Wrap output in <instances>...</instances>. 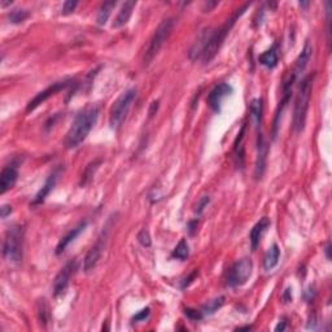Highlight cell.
<instances>
[{
    "label": "cell",
    "mask_w": 332,
    "mask_h": 332,
    "mask_svg": "<svg viewBox=\"0 0 332 332\" xmlns=\"http://www.w3.org/2000/svg\"><path fill=\"white\" fill-rule=\"evenodd\" d=\"M99 116H100V107L98 104L86 105L79 112L66 134L65 146L68 150H74L85 142L92 127L98 122Z\"/></svg>",
    "instance_id": "obj_1"
},
{
    "label": "cell",
    "mask_w": 332,
    "mask_h": 332,
    "mask_svg": "<svg viewBox=\"0 0 332 332\" xmlns=\"http://www.w3.org/2000/svg\"><path fill=\"white\" fill-rule=\"evenodd\" d=\"M249 5H251V3L244 4L243 7L235 10L234 13H232V16L230 17V18H228V20L226 21V22L223 23L221 27H218L217 30H213V34H212V36H210V39H209L208 46H206L205 52H204V56H202V59H201L202 61L205 62V64H208V62L212 61L215 56H217L218 51L221 49L222 44H223V42H225L226 36H227L228 33L231 31L232 26H234L235 23H236V21H238L239 18L244 14L245 10L249 8Z\"/></svg>",
    "instance_id": "obj_2"
},
{
    "label": "cell",
    "mask_w": 332,
    "mask_h": 332,
    "mask_svg": "<svg viewBox=\"0 0 332 332\" xmlns=\"http://www.w3.org/2000/svg\"><path fill=\"white\" fill-rule=\"evenodd\" d=\"M314 77H316L314 73L308 75L301 81L299 86V92H297L296 100H295V109H293V129L296 133H301L305 127Z\"/></svg>",
    "instance_id": "obj_3"
},
{
    "label": "cell",
    "mask_w": 332,
    "mask_h": 332,
    "mask_svg": "<svg viewBox=\"0 0 332 332\" xmlns=\"http://www.w3.org/2000/svg\"><path fill=\"white\" fill-rule=\"evenodd\" d=\"M25 230L21 225H14L5 234L3 243V256L9 262L18 264L23 257Z\"/></svg>",
    "instance_id": "obj_4"
},
{
    "label": "cell",
    "mask_w": 332,
    "mask_h": 332,
    "mask_svg": "<svg viewBox=\"0 0 332 332\" xmlns=\"http://www.w3.org/2000/svg\"><path fill=\"white\" fill-rule=\"evenodd\" d=\"M174 29V20L173 18H166L164 20L163 22L160 23L157 29L155 30V33H153L152 38L150 40V44L147 47L146 52H144V57H143V62L144 65H150L152 60L159 55L160 49L163 48L164 44L167 39H169V36L171 35Z\"/></svg>",
    "instance_id": "obj_5"
},
{
    "label": "cell",
    "mask_w": 332,
    "mask_h": 332,
    "mask_svg": "<svg viewBox=\"0 0 332 332\" xmlns=\"http://www.w3.org/2000/svg\"><path fill=\"white\" fill-rule=\"evenodd\" d=\"M138 95V90L135 87H131L129 90L121 94L120 98L114 101L113 107L111 109V114H109V125L112 129H118L121 125L124 124V121L126 120L127 114L130 112V108L133 103L135 101Z\"/></svg>",
    "instance_id": "obj_6"
},
{
    "label": "cell",
    "mask_w": 332,
    "mask_h": 332,
    "mask_svg": "<svg viewBox=\"0 0 332 332\" xmlns=\"http://www.w3.org/2000/svg\"><path fill=\"white\" fill-rule=\"evenodd\" d=\"M253 270V262L251 258H243V260L235 262L228 270L227 274V286L228 287H240L249 280Z\"/></svg>",
    "instance_id": "obj_7"
},
{
    "label": "cell",
    "mask_w": 332,
    "mask_h": 332,
    "mask_svg": "<svg viewBox=\"0 0 332 332\" xmlns=\"http://www.w3.org/2000/svg\"><path fill=\"white\" fill-rule=\"evenodd\" d=\"M107 241H108V228L105 227V230H103L101 235L98 238L96 243L91 247V249L88 251V253L86 254L85 261H83V269H85L86 273H90L96 267L98 262L100 261L101 256H103V252H104L105 247H107Z\"/></svg>",
    "instance_id": "obj_8"
},
{
    "label": "cell",
    "mask_w": 332,
    "mask_h": 332,
    "mask_svg": "<svg viewBox=\"0 0 332 332\" xmlns=\"http://www.w3.org/2000/svg\"><path fill=\"white\" fill-rule=\"evenodd\" d=\"M70 82H72V79H64V81L55 82V83H52L51 86H48L46 90H43L39 94H36L35 96L29 101V104H27L26 107V112H33L35 108H38L40 104H43L47 99L68 87V86L70 85Z\"/></svg>",
    "instance_id": "obj_9"
},
{
    "label": "cell",
    "mask_w": 332,
    "mask_h": 332,
    "mask_svg": "<svg viewBox=\"0 0 332 332\" xmlns=\"http://www.w3.org/2000/svg\"><path fill=\"white\" fill-rule=\"evenodd\" d=\"M77 260H72L70 262L65 265V266L62 267L60 273L56 275L55 282H53V295L56 297L61 296L62 293L65 292L66 288L69 286V282L72 279V275L75 273L77 270Z\"/></svg>",
    "instance_id": "obj_10"
},
{
    "label": "cell",
    "mask_w": 332,
    "mask_h": 332,
    "mask_svg": "<svg viewBox=\"0 0 332 332\" xmlns=\"http://www.w3.org/2000/svg\"><path fill=\"white\" fill-rule=\"evenodd\" d=\"M232 91H234V88L228 83H219V85L215 86L208 95V104L209 107L212 108V111L215 112V113H219L222 109V103H223L225 98L232 94Z\"/></svg>",
    "instance_id": "obj_11"
},
{
    "label": "cell",
    "mask_w": 332,
    "mask_h": 332,
    "mask_svg": "<svg viewBox=\"0 0 332 332\" xmlns=\"http://www.w3.org/2000/svg\"><path fill=\"white\" fill-rule=\"evenodd\" d=\"M267 155H269V144L264 134L260 133L257 138V157H256V167H254V175L257 179H261L266 171Z\"/></svg>",
    "instance_id": "obj_12"
},
{
    "label": "cell",
    "mask_w": 332,
    "mask_h": 332,
    "mask_svg": "<svg viewBox=\"0 0 332 332\" xmlns=\"http://www.w3.org/2000/svg\"><path fill=\"white\" fill-rule=\"evenodd\" d=\"M212 34L213 29H210V27L202 29L201 31H200L199 35H197V38H196L195 42L192 43V46H191V48H189L188 51L189 59L192 60V61H197V60L202 59V56H204V52H205L206 46H208L209 39H210Z\"/></svg>",
    "instance_id": "obj_13"
},
{
    "label": "cell",
    "mask_w": 332,
    "mask_h": 332,
    "mask_svg": "<svg viewBox=\"0 0 332 332\" xmlns=\"http://www.w3.org/2000/svg\"><path fill=\"white\" fill-rule=\"evenodd\" d=\"M17 178H18V171H17L16 166H5L0 174V193L4 195L7 191H9L16 184Z\"/></svg>",
    "instance_id": "obj_14"
},
{
    "label": "cell",
    "mask_w": 332,
    "mask_h": 332,
    "mask_svg": "<svg viewBox=\"0 0 332 332\" xmlns=\"http://www.w3.org/2000/svg\"><path fill=\"white\" fill-rule=\"evenodd\" d=\"M59 175H60V169H56L55 171H52V174L47 178L44 186H43L42 188L39 189V192L35 195L34 200L31 201V205L33 206L39 205V204H42V202L46 200L47 196L49 195V192H51L53 189V187L56 186V182L59 179Z\"/></svg>",
    "instance_id": "obj_15"
},
{
    "label": "cell",
    "mask_w": 332,
    "mask_h": 332,
    "mask_svg": "<svg viewBox=\"0 0 332 332\" xmlns=\"http://www.w3.org/2000/svg\"><path fill=\"white\" fill-rule=\"evenodd\" d=\"M86 227H87V221H81L78 225L75 226L74 228H72L65 236H62L61 240H60L59 244H57V247H56V254H61L62 252L65 251L66 247H68L72 241H74L75 239H77V236H79L81 232L85 231Z\"/></svg>",
    "instance_id": "obj_16"
},
{
    "label": "cell",
    "mask_w": 332,
    "mask_h": 332,
    "mask_svg": "<svg viewBox=\"0 0 332 332\" xmlns=\"http://www.w3.org/2000/svg\"><path fill=\"white\" fill-rule=\"evenodd\" d=\"M137 5V1L135 0H130V1H125L122 4V7H121V10L118 12L117 17L114 18L113 23H112V26L114 29H120V27L125 26L129 20H130L131 14H133V9Z\"/></svg>",
    "instance_id": "obj_17"
},
{
    "label": "cell",
    "mask_w": 332,
    "mask_h": 332,
    "mask_svg": "<svg viewBox=\"0 0 332 332\" xmlns=\"http://www.w3.org/2000/svg\"><path fill=\"white\" fill-rule=\"evenodd\" d=\"M312 46L309 44V42L305 43V46H304L303 51L300 53V56L297 57L296 64H295V68L292 69V72L290 73L291 75H293L295 78H299V75L305 70V68L308 66V62H309L310 57H312Z\"/></svg>",
    "instance_id": "obj_18"
},
{
    "label": "cell",
    "mask_w": 332,
    "mask_h": 332,
    "mask_svg": "<svg viewBox=\"0 0 332 332\" xmlns=\"http://www.w3.org/2000/svg\"><path fill=\"white\" fill-rule=\"evenodd\" d=\"M269 226H270V221H269V218L264 217V218L260 219V221H258L251 230L249 239H251L252 249H253V251L254 249H257V247L260 245L261 238H262V235H264V232L266 231V228L269 227Z\"/></svg>",
    "instance_id": "obj_19"
},
{
    "label": "cell",
    "mask_w": 332,
    "mask_h": 332,
    "mask_svg": "<svg viewBox=\"0 0 332 332\" xmlns=\"http://www.w3.org/2000/svg\"><path fill=\"white\" fill-rule=\"evenodd\" d=\"M258 61L262 64L264 66L269 69H274L278 65V61H279V56H278V44L275 43L270 49H267L266 52H264L262 55L258 57Z\"/></svg>",
    "instance_id": "obj_20"
},
{
    "label": "cell",
    "mask_w": 332,
    "mask_h": 332,
    "mask_svg": "<svg viewBox=\"0 0 332 332\" xmlns=\"http://www.w3.org/2000/svg\"><path fill=\"white\" fill-rule=\"evenodd\" d=\"M280 258V249L278 244H273L269 251L266 252V256L264 258V269L266 271L273 270L274 267L277 266Z\"/></svg>",
    "instance_id": "obj_21"
},
{
    "label": "cell",
    "mask_w": 332,
    "mask_h": 332,
    "mask_svg": "<svg viewBox=\"0 0 332 332\" xmlns=\"http://www.w3.org/2000/svg\"><path fill=\"white\" fill-rule=\"evenodd\" d=\"M116 1H105L100 5L98 12V17H96V22H98L99 26H104L105 23H107L108 18L111 16L112 9L116 7Z\"/></svg>",
    "instance_id": "obj_22"
},
{
    "label": "cell",
    "mask_w": 332,
    "mask_h": 332,
    "mask_svg": "<svg viewBox=\"0 0 332 332\" xmlns=\"http://www.w3.org/2000/svg\"><path fill=\"white\" fill-rule=\"evenodd\" d=\"M100 164H101V160H95V161H92L91 164H88V165L86 166L85 171H83V174H82L79 186L83 187L91 182L92 178H94V175H95V173H96V170H98L99 166H100Z\"/></svg>",
    "instance_id": "obj_23"
},
{
    "label": "cell",
    "mask_w": 332,
    "mask_h": 332,
    "mask_svg": "<svg viewBox=\"0 0 332 332\" xmlns=\"http://www.w3.org/2000/svg\"><path fill=\"white\" fill-rule=\"evenodd\" d=\"M223 304H225V297L223 296L215 297V299L210 300V301H208L205 305L202 306V309H201L202 314H204V317L212 316V314H214L217 310L221 309L222 306H223Z\"/></svg>",
    "instance_id": "obj_24"
},
{
    "label": "cell",
    "mask_w": 332,
    "mask_h": 332,
    "mask_svg": "<svg viewBox=\"0 0 332 332\" xmlns=\"http://www.w3.org/2000/svg\"><path fill=\"white\" fill-rule=\"evenodd\" d=\"M171 256H173L174 258H176V260H180V261L187 260L189 256L188 243H187L184 239H182V240L176 244V247L174 248V251H173V253H171Z\"/></svg>",
    "instance_id": "obj_25"
},
{
    "label": "cell",
    "mask_w": 332,
    "mask_h": 332,
    "mask_svg": "<svg viewBox=\"0 0 332 332\" xmlns=\"http://www.w3.org/2000/svg\"><path fill=\"white\" fill-rule=\"evenodd\" d=\"M251 114L256 121V125L260 126L262 121V99H253L251 101Z\"/></svg>",
    "instance_id": "obj_26"
},
{
    "label": "cell",
    "mask_w": 332,
    "mask_h": 332,
    "mask_svg": "<svg viewBox=\"0 0 332 332\" xmlns=\"http://www.w3.org/2000/svg\"><path fill=\"white\" fill-rule=\"evenodd\" d=\"M29 14L26 9H14L9 13V21L12 23H21L26 20Z\"/></svg>",
    "instance_id": "obj_27"
},
{
    "label": "cell",
    "mask_w": 332,
    "mask_h": 332,
    "mask_svg": "<svg viewBox=\"0 0 332 332\" xmlns=\"http://www.w3.org/2000/svg\"><path fill=\"white\" fill-rule=\"evenodd\" d=\"M138 241H139L140 244L143 245V247H151L152 244V240H151V235L148 230L143 228V230H140L139 234H138Z\"/></svg>",
    "instance_id": "obj_28"
},
{
    "label": "cell",
    "mask_w": 332,
    "mask_h": 332,
    "mask_svg": "<svg viewBox=\"0 0 332 332\" xmlns=\"http://www.w3.org/2000/svg\"><path fill=\"white\" fill-rule=\"evenodd\" d=\"M184 314H186L189 319H192V321H201V319L204 318V314H202L201 310L191 309V308L184 309Z\"/></svg>",
    "instance_id": "obj_29"
},
{
    "label": "cell",
    "mask_w": 332,
    "mask_h": 332,
    "mask_svg": "<svg viewBox=\"0 0 332 332\" xmlns=\"http://www.w3.org/2000/svg\"><path fill=\"white\" fill-rule=\"evenodd\" d=\"M209 202H210V197H209V196H202L201 199H200V201L197 202V205H196V213H197V214H201V213L204 212V209L208 206Z\"/></svg>",
    "instance_id": "obj_30"
},
{
    "label": "cell",
    "mask_w": 332,
    "mask_h": 332,
    "mask_svg": "<svg viewBox=\"0 0 332 332\" xmlns=\"http://www.w3.org/2000/svg\"><path fill=\"white\" fill-rule=\"evenodd\" d=\"M77 1H73V0H68V1H65L64 3V5H62V13L64 14H69L72 13L73 10L75 9V7H77Z\"/></svg>",
    "instance_id": "obj_31"
},
{
    "label": "cell",
    "mask_w": 332,
    "mask_h": 332,
    "mask_svg": "<svg viewBox=\"0 0 332 332\" xmlns=\"http://www.w3.org/2000/svg\"><path fill=\"white\" fill-rule=\"evenodd\" d=\"M150 313H151V309L150 308H146V309H143L142 312H139L137 314V316H134L133 321L134 322H140V321H146L148 317H150Z\"/></svg>",
    "instance_id": "obj_32"
},
{
    "label": "cell",
    "mask_w": 332,
    "mask_h": 332,
    "mask_svg": "<svg viewBox=\"0 0 332 332\" xmlns=\"http://www.w3.org/2000/svg\"><path fill=\"white\" fill-rule=\"evenodd\" d=\"M47 316H48V309H47V305L44 303H42V306H40V309H39V319L42 321V323H44V325H46L47 321H48Z\"/></svg>",
    "instance_id": "obj_33"
},
{
    "label": "cell",
    "mask_w": 332,
    "mask_h": 332,
    "mask_svg": "<svg viewBox=\"0 0 332 332\" xmlns=\"http://www.w3.org/2000/svg\"><path fill=\"white\" fill-rule=\"evenodd\" d=\"M12 210H13L12 206L8 205V204H4V205H1V208H0V217H1V218H7L8 215L12 213Z\"/></svg>",
    "instance_id": "obj_34"
},
{
    "label": "cell",
    "mask_w": 332,
    "mask_h": 332,
    "mask_svg": "<svg viewBox=\"0 0 332 332\" xmlns=\"http://www.w3.org/2000/svg\"><path fill=\"white\" fill-rule=\"evenodd\" d=\"M291 288H287L286 291H284L283 293V300L284 303H290V301H292V292H291Z\"/></svg>",
    "instance_id": "obj_35"
},
{
    "label": "cell",
    "mask_w": 332,
    "mask_h": 332,
    "mask_svg": "<svg viewBox=\"0 0 332 332\" xmlns=\"http://www.w3.org/2000/svg\"><path fill=\"white\" fill-rule=\"evenodd\" d=\"M196 274H197V271H193V273L191 274L188 278H186V279H184V282H183V284H182V288H186V287L189 286V283H191L193 278L196 277Z\"/></svg>",
    "instance_id": "obj_36"
},
{
    "label": "cell",
    "mask_w": 332,
    "mask_h": 332,
    "mask_svg": "<svg viewBox=\"0 0 332 332\" xmlns=\"http://www.w3.org/2000/svg\"><path fill=\"white\" fill-rule=\"evenodd\" d=\"M287 327V318L282 319V322H279V325L275 327V331H284Z\"/></svg>",
    "instance_id": "obj_37"
},
{
    "label": "cell",
    "mask_w": 332,
    "mask_h": 332,
    "mask_svg": "<svg viewBox=\"0 0 332 332\" xmlns=\"http://www.w3.org/2000/svg\"><path fill=\"white\" fill-rule=\"evenodd\" d=\"M217 1H208V3H205V7H204V12H210V9H212L213 7H215L217 5Z\"/></svg>",
    "instance_id": "obj_38"
},
{
    "label": "cell",
    "mask_w": 332,
    "mask_h": 332,
    "mask_svg": "<svg viewBox=\"0 0 332 332\" xmlns=\"http://www.w3.org/2000/svg\"><path fill=\"white\" fill-rule=\"evenodd\" d=\"M157 108H159V101H153L152 107H151V111H150L151 117H152L153 114H155V112H157Z\"/></svg>",
    "instance_id": "obj_39"
},
{
    "label": "cell",
    "mask_w": 332,
    "mask_h": 332,
    "mask_svg": "<svg viewBox=\"0 0 332 332\" xmlns=\"http://www.w3.org/2000/svg\"><path fill=\"white\" fill-rule=\"evenodd\" d=\"M325 252L326 256H327V260H331V254H330V252H331V243H327V244H326Z\"/></svg>",
    "instance_id": "obj_40"
},
{
    "label": "cell",
    "mask_w": 332,
    "mask_h": 332,
    "mask_svg": "<svg viewBox=\"0 0 332 332\" xmlns=\"http://www.w3.org/2000/svg\"><path fill=\"white\" fill-rule=\"evenodd\" d=\"M8 4H12V1H3V0H1V7H5Z\"/></svg>",
    "instance_id": "obj_41"
},
{
    "label": "cell",
    "mask_w": 332,
    "mask_h": 332,
    "mask_svg": "<svg viewBox=\"0 0 332 332\" xmlns=\"http://www.w3.org/2000/svg\"><path fill=\"white\" fill-rule=\"evenodd\" d=\"M251 329H252L251 326H244V327H239L238 330H251Z\"/></svg>",
    "instance_id": "obj_42"
}]
</instances>
